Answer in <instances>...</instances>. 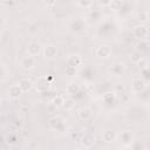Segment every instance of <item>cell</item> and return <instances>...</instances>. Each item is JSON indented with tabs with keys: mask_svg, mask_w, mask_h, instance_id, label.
<instances>
[{
	"mask_svg": "<svg viewBox=\"0 0 150 150\" xmlns=\"http://www.w3.org/2000/svg\"><path fill=\"white\" fill-rule=\"evenodd\" d=\"M120 138H121V142L123 143V145H130V144L134 142V136H132V134H131L130 131H128V130L123 131V132L121 134Z\"/></svg>",
	"mask_w": 150,
	"mask_h": 150,
	"instance_id": "cell-15",
	"label": "cell"
},
{
	"mask_svg": "<svg viewBox=\"0 0 150 150\" xmlns=\"http://www.w3.org/2000/svg\"><path fill=\"white\" fill-rule=\"evenodd\" d=\"M83 27H84V22H83L82 19H76V20H74V21L71 22V25H70L71 32H75V33L81 32V30L83 29Z\"/></svg>",
	"mask_w": 150,
	"mask_h": 150,
	"instance_id": "cell-17",
	"label": "cell"
},
{
	"mask_svg": "<svg viewBox=\"0 0 150 150\" xmlns=\"http://www.w3.org/2000/svg\"><path fill=\"white\" fill-rule=\"evenodd\" d=\"M12 124H13L16 129H21V128L23 127V122H22V120H21V118H15V120H13Z\"/></svg>",
	"mask_w": 150,
	"mask_h": 150,
	"instance_id": "cell-27",
	"label": "cell"
},
{
	"mask_svg": "<svg viewBox=\"0 0 150 150\" xmlns=\"http://www.w3.org/2000/svg\"><path fill=\"white\" fill-rule=\"evenodd\" d=\"M7 143L8 144H14L15 143V139H16V136H14V135H9V136H7Z\"/></svg>",
	"mask_w": 150,
	"mask_h": 150,
	"instance_id": "cell-32",
	"label": "cell"
},
{
	"mask_svg": "<svg viewBox=\"0 0 150 150\" xmlns=\"http://www.w3.org/2000/svg\"><path fill=\"white\" fill-rule=\"evenodd\" d=\"M75 105V101L73 98H66L63 103V109L64 110H71Z\"/></svg>",
	"mask_w": 150,
	"mask_h": 150,
	"instance_id": "cell-24",
	"label": "cell"
},
{
	"mask_svg": "<svg viewBox=\"0 0 150 150\" xmlns=\"http://www.w3.org/2000/svg\"><path fill=\"white\" fill-rule=\"evenodd\" d=\"M116 138H117V134H116V131L112 130V129H107V130H104L103 134H102V139H103L105 143H112V142L116 141Z\"/></svg>",
	"mask_w": 150,
	"mask_h": 150,
	"instance_id": "cell-10",
	"label": "cell"
},
{
	"mask_svg": "<svg viewBox=\"0 0 150 150\" xmlns=\"http://www.w3.org/2000/svg\"><path fill=\"white\" fill-rule=\"evenodd\" d=\"M45 4H46V6H48V7H53V6L56 4V0H45Z\"/></svg>",
	"mask_w": 150,
	"mask_h": 150,
	"instance_id": "cell-34",
	"label": "cell"
},
{
	"mask_svg": "<svg viewBox=\"0 0 150 150\" xmlns=\"http://www.w3.org/2000/svg\"><path fill=\"white\" fill-rule=\"evenodd\" d=\"M57 55V47L54 45H47L43 48V56L47 60H52Z\"/></svg>",
	"mask_w": 150,
	"mask_h": 150,
	"instance_id": "cell-8",
	"label": "cell"
},
{
	"mask_svg": "<svg viewBox=\"0 0 150 150\" xmlns=\"http://www.w3.org/2000/svg\"><path fill=\"white\" fill-rule=\"evenodd\" d=\"M64 73H66V75H67V76L73 77V76H75V75H76L77 70H76V67H73V66L67 64V67H66V69H64Z\"/></svg>",
	"mask_w": 150,
	"mask_h": 150,
	"instance_id": "cell-23",
	"label": "cell"
},
{
	"mask_svg": "<svg viewBox=\"0 0 150 150\" xmlns=\"http://www.w3.org/2000/svg\"><path fill=\"white\" fill-rule=\"evenodd\" d=\"M26 50H27V54H28V55L36 56V55H39L40 52H41V43L38 42V41H30V42L27 45Z\"/></svg>",
	"mask_w": 150,
	"mask_h": 150,
	"instance_id": "cell-7",
	"label": "cell"
},
{
	"mask_svg": "<svg viewBox=\"0 0 150 150\" xmlns=\"http://www.w3.org/2000/svg\"><path fill=\"white\" fill-rule=\"evenodd\" d=\"M137 20H138V21H145V20H148L146 12H141V13H138V15H137Z\"/></svg>",
	"mask_w": 150,
	"mask_h": 150,
	"instance_id": "cell-30",
	"label": "cell"
},
{
	"mask_svg": "<svg viewBox=\"0 0 150 150\" xmlns=\"http://www.w3.org/2000/svg\"><path fill=\"white\" fill-rule=\"evenodd\" d=\"M148 33H149L148 27H146L145 25H142V23L135 26L134 29H132V35H134V38H136L137 40L144 39V38L148 35Z\"/></svg>",
	"mask_w": 150,
	"mask_h": 150,
	"instance_id": "cell-5",
	"label": "cell"
},
{
	"mask_svg": "<svg viewBox=\"0 0 150 150\" xmlns=\"http://www.w3.org/2000/svg\"><path fill=\"white\" fill-rule=\"evenodd\" d=\"M112 0H98V4L101 7H109Z\"/></svg>",
	"mask_w": 150,
	"mask_h": 150,
	"instance_id": "cell-31",
	"label": "cell"
},
{
	"mask_svg": "<svg viewBox=\"0 0 150 150\" xmlns=\"http://www.w3.org/2000/svg\"><path fill=\"white\" fill-rule=\"evenodd\" d=\"M95 142H96L95 136H94V135H90V134H87V135H84V136L81 138V144H82V146L86 148V149L91 148V146L95 144Z\"/></svg>",
	"mask_w": 150,
	"mask_h": 150,
	"instance_id": "cell-11",
	"label": "cell"
},
{
	"mask_svg": "<svg viewBox=\"0 0 150 150\" xmlns=\"http://www.w3.org/2000/svg\"><path fill=\"white\" fill-rule=\"evenodd\" d=\"M94 4V0H77V5L81 8H90Z\"/></svg>",
	"mask_w": 150,
	"mask_h": 150,
	"instance_id": "cell-22",
	"label": "cell"
},
{
	"mask_svg": "<svg viewBox=\"0 0 150 150\" xmlns=\"http://www.w3.org/2000/svg\"><path fill=\"white\" fill-rule=\"evenodd\" d=\"M136 66L142 70V69H144V68H146L148 67V61H146V59H144V57H141L137 62H136Z\"/></svg>",
	"mask_w": 150,
	"mask_h": 150,
	"instance_id": "cell-26",
	"label": "cell"
},
{
	"mask_svg": "<svg viewBox=\"0 0 150 150\" xmlns=\"http://www.w3.org/2000/svg\"><path fill=\"white\" fill-rule=\"evenodd\" d=\"M82 63V59L80 55L77 54H73V55H69L68 59H67V64L69 66H73V67H77Z\"/></svg>",
	"mask_w": 150,
	"mask_h": 150,
	"instance_id": "cell-16",
	"label": "cell"
},
{
	"mask_svg": "<svg viewBox=\"0 0 150 150\" xmlns=\"http://www.w3.org/2000/svg\"><path fill=\"white\" fill-rule=\"evenodd\" d=\"M116 100H117V96H116V93H105L104 95H103V102L105 103V104H112V103H115L116 102Z\"/></svg>",
	"mask_w": 150,
	"mask_h": 150,
	"instance_id": "cell-19",
	"label": "cell"
},
{
	"mask_svg": "<svg viewBox=\"0 0 150 150\" xmlns=\"http://www.w3.org/2000/svg\"><path fill=\"white\" fill-rule=\"evenodd\" d=\"M122 6H123V0H112L109 7L111 11H120L122 9Z\"/></svg>",
	"mask_w": 150,
	"mask_h": 150,
	"instance_id": "cell-21",
	"label": "cell"
},
{
	"mask_svg": "<svg viewBox=\"0 0 150 150\" xmlns=\"http://www.w3.org/2000/svg\"><path fill=\"white\" fill-rule=\"evenodd\" d=\"M136 1H139V0H136Z\"/></svg>",
	"mask_w": 150,
	"mask_h": 150,
	"instance_id": "cell-39",
	"label": "cell"
},
{
	"mask_svg": "<svg viewBox=\"0 0 150 150\" xmlns=\"http://www.w3.org/2000/svg\"><path fill=\"white\" fill-rule=\"evenodd\" d=\"M132 148H134V149H138V148H144V145H143L142 143H141V144H139V143H137V144H134V145H132Z\"/></svg>",
	"mask_w": 150,
	"mask_h": 150,
	"instance_id": "cell-36",
	"label": "cell"
},
{
	"mask_svg": "<svg viewBox=\"0 0 150 150\" xmlns=\"http://www.w3.org/2000/svg\"><path fill=\"white\" fill-rule=\"evenodd\" d=\"M47 80H48V81H49V82H50V81H52V80H53V76H47Z\"/></svg>",
	"mask_w": 150,
	"mask_h": 150,
	"instance_id": "cell-38",
	"label": "cell"
},
{
	"mask_svg": "<svg viewBox=\"0 0 150 150\" xmlns=\"http://www.w3.org/2000/svg\"><path fill=\"white\" fill-rule=\"evenodd\" d=\"M145 87H146V84L143 79H134L130 84V90L135 94H139L145 90Z\"/></svg>",
	"mask_w": 150,
	"mask_h": 150,
	"instance_id": "cell-4",
	"label": "cell"
},
{
	"mask_svg": "<svg viewBox=\"0 0 150 150\" xmlns=\"http://www.w3.org/2000/svg\"><path fill=\"white\" fill-rule=\"evenodd\" d=\"M28 32H30V33H36L38 32V26L36 25H30L29 27H28Z\"/></svg>",
	"mask_w": 150,
	"mask_h": 150,
	"instance_id": "cell-33",
	"label": "cell"
},
{
	"mask_svg": "<svg viewBox=\"0 0 150 150\" xmlns=\"http://www.w3.org/2000/svg\"><path fill=\"white\" fill-rule=\"evenodd\" d=\"M142 75H143V79L150 80V67H146V68L142 69Z\"/></svg>",
	"mask_w": 150,
	"mask_h": 150,
	"instance_id": "cell-29",
	"label": "cell"
},
{
	"mask_svg": "<svg viewBox=\"0 0 150 150\" xmlns=\"http://www.w3.org/2000/svg\"><path fill=\"white\" fill-rule=\"evenodd\" d=\"M149 47V43L144 40V39H142V40H139L138 42H137V45H136V48H137V50L138 52H142V50H145L146 48Z\"/></svg>",
	"mask_w": 150,
	"mask_h": 150,
	"instance_id": "cell-25",
	"label": "cell"
},
{
	"mask_svg": "<svg viewBox=\"0 0 150 150\" xmlns=\"http://www.w3.org/2000/svg\"><path fill=\"white\" fill-rule=\"evenodd\" d=\"M141 57H142V55H141V52H138V50L131 54V61H132L134 63H136Z\"/></svg>",
	"mask_w": 150,
	"mask_h": 150,
	"instance_id": "cell-28",
	"label": "cell"
},
{
	"mask_svg": "<svg viewBox=\"0 0 150 150\" xmlns=\"http://www.w3.org/2000/svg\"><path fill=\"white\" fill-rule=\"evenodd\" d=\"M111 53H112V49H111V47L108 46V45H101V46H98V47L96 48V50H95L96 56L100 57V59H108V57H110Z\"/></svg>",
	"mask_w": 150,
	"mask_h": 150,
	"instance_id": "cell-6",
	"label": "cell"
},
{
	"mask_svg": "<svg viewBox=\"0 0 150 150\" xmlns=\"http://www.w3.org/2000/svg\"><path fill=\"white\" fill-rule=\"evenodd\" d=\"M35 66H36V60L32 55H28L27 54L26 56H23L20 60V67L22 69H25V70H32V69L35 68Z\"/></svg>",
	"mask_w": 150,
	"mask_h": 150,
	"instance_id": "cell-2",
	"label": "cell"
},
{
	"mask_svg": "<svg viewBox=\"0 0 150 150\" xmlns=\"http://www.w3.org/2000/svg\"><path fill=\"white\" fill-rule=\"evenodd\" d=\"M52 103L55 108H61L63 107V103H64V97L62 95H55L53 96L52 98Z\"/></svg>",
	"mask_w": 150,
	"mask_h": 150,
	"instance_id": "cell-20",
	"label": "cell"
},
{
	"mask_svg": "<svg viewBox=\"0 0 150 150\" xmlns=\"http://www.w3.org/2000/svg\"><path fill=\"white\" fill-rule=\"evenodd\" d=\"M63 118L60 117V116H55L53 118L49 120V127L53 129V130H61L63 128Z\"/></svg>",
	"mask_w": 150,
	"mask_h": 150,
	"instance_id": "cell-12",
	"label": "cell"
},
{
	"mask_svg": "<svg viewBox=\"0 0 150 150\" xmlns=\"http://www.w3.org/2000/svg\"><path fill=\"white\" fill-rule=\"evenodd\" d=\"M19 86L21 87V89L23 90V93H27L32 88H34V82H32L27 77H23L19 81Z\"/></svg>",
	"mask_w": 150,
	"mask_h": 150,
	"instance_id": "cell-14",
	"label": "cell"
},
{
	"mask_svg": "<svg viewBox=\"0 0 150 150\" xmlns=\"http://www.w3.org/2000/svg\"><path fill=\"white\" fill-rule=\"evenodd\" d=\"M77 115H79V118H80L81 121H88V120L91 118V116H93V111H91L90 108L83 107V108H81V109L79 110Z\"/></svg>",
	"mask_w": 150,
	"mask_h": 150,
	"instance_id": "cell-13",
	"label": "cell"
},
{
	"mask_svg": "<svg viewBox=\"0 0 150 150\" xmlns=\"http://www.w3.org/2000/svg\"><path fill=\"white\" fill-rule=\"evenodd\" d=\"M108 71H109L110 75L116 76V77L123 76L124 73H125V64L121 61H116V62L110 64V67L108 68Z\"/></svg>",
	"mask_w": 150,
	"mask_h": 150,
	"instance_id": "cell-1",
	"label": "cell"
},
{
	"mask_svg": "<svg viewBox=\"0 0 150 150\" xmlns=\"http://www.w3.org/2000/svg\"><path fill=\"white\" fill-rule=\"evenodd\" d=\"M22 93H23V90L21 89V87L19 86V83H18V84H13V86H11V87L8 88V96H9V98H12V100L19 98Z\"/></svg>",
	"mask_w": 150,
	"mask_h": 150,
	"instance_id": "cell-9",
	"label": "cell"
},
{
	"mask_svg": "<svg viewBox=\"0 0 150 150\" xmlns=\"http://www.w3.org/2000/svg\"><path fill=\"white\" fill-rule=\"evenodd\" d=\"M79 91H80V86L75 82H70L66 87V93L68 95H76V94H79Z\"/></svg>",
	"mask_w": 150,
	"mask_h": 150,
	"instance_id": "cell-18",
	"label": "cell"
},
{
	"mask_svg": "<svg viewBox=\"0 0 150 150\" xmlns=\"http://www.w3.org/2000/svg\"><path fill=\"white\" fill-rule=\"evenodd\" d=\"M4 5L13 6V5H14V0H4Z\"/></svg>",
	"mask_w": 150,
	"mask_h": 150,
	"instance_id": "cell-35",
	"label": "cell"
},
{
	"mask_svg": "<svg viewBox=\"0 0 150 150\" xmlns=\"http://www.w3.org/2000/svg\"><path fill=\"white\" fill-rule=\"evenodd\" d=\"M146 16H148V20H150V9L146 12Z\"/></svg>",
	"mask_w": 150,
	"mask_h": 150,
	"instance_id": "cell-37",
	"label": "cell"
},
{
	"mask_svg": "<svg viewBox=\"0 0 150 150\" xmlns=\"http://www.w3.org/2000/svg\"><path fill=\"white\" fill-rule=\"evenodd\" d=\"M49 86H50V82L47 80V77H43V76L39 77V79L34 82V88H35V90L39 91V93H45V91H47V90L49 89Z\"/></svg>",
	"mask_w": 150,
	"mask_h": 150,
	"instance_id": "cell-3",
	"label": "cell"
}]
</instances>
